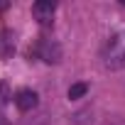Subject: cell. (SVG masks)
Segmentation results:
<instances>
[{
	"label": "cell",
	"instance_id": "5b68a950",
	"mask_svg": "<svg viewBox=\"0 0 125 125\" xmlns=\"http://www.w3.org/2000/svg\"><path fill=\"white\" fill-rule=\"evenodd\" d=\"M15 54V34L10 30H0V59H10Z\"/></svg>",
	"mask_w": 125,
	"mask_h": 125
},
{
	"label": "cell",
	"instance_id": "6da1fadb",
	"mask_svg": "<svg viewBox=\"0 0 125 125\" xmlns=\"http://www.w3.org/2000/svg\"><path fill=\"white\" fill-rule=\"evenodd\" d=\"M103 64L105 69H123L125 66V39L113 34L103 47Z\"/></svg>",
	"mask_w": 125,
	"mask_h": 125
},
{
	"label": "cell",
	"instance_id": "7a4b0ae2",
	"mask_svg": "<svg viewBox=\"0 0 125 125\" xmlns=\"http://www.w3.org/2000/svg\"><path fill=\"white\" fill-rule=\"evenodd\" d=\"M37 56L44 64H59L61 61V44L56 39H52V37H44L37 44Z\"/></svg>",
	"mask_w": 125,
	"mask_h": 125
},
{
	"label": "cell",
	"instance_id": "9c48e42d",
	"mask_svg": "<svg viewBox=\"0 0 125 125\" xmlns=\"http://www.w3.org/2000/svg\"><path fill=\"white\" fill-rule=\"evenodd\" d=\"M5 8H8V3H0V10H5Z\"/></svg>",
	"mask_w": 125,
	"mask_h": 125
},
{
	"label": "cell",
	"instance_id": "8992f818",
	"mask_svg": "<svg viewBox=\"0 0 125 125\" xmlns=\"http://www.w3.org/2000/svg\"><path fill=\"white\" fill-rule=\"evenodd\" d=\"M86 93H88V86H86V83H74V86L69 88V98H71V101H79V98H83Z\"/></svg>",
	"mask_w": 125,
	"mask_h": 125
},
{
	"label": "cell",
	"instance_id": "3957f363",
	"mask_svg": "<svg viewBox=\"0 0 125 125\" xmlns=\"http://www.w3.org/2000/svg\"><path fill=\"white\" fill-rule=\"evenodd\" d=\"M37 103H39V96H37V91H32V88H20V91L15 93V105H17V110H22V113L37 108Z\"/></svg>",
	"mask_w": 125,
	"mask_h": 125
},
{
	"label": "cell",
	"instance_id": "ba28073f",
	"mask_svg": "<svg viewBox=\"0 0 125 125\" xmlns=\"http://www.w3.org/2000/svg\"><path fill=\"white\" fill-rule=\"evenodd\" d=\"M0 125H8V118H5L3 113H0Z\"/></svg>",
	"mask_w": 125,
	"mask_h": 125
},
{
	"label": "cell",
	"instance_id": "277c9868",
	"mask_svg": "<svg viewBox=\"0 0 125 125\" xmlns=\"http://www.w3.org/2000/svg\"><path fill=\"white\" fill-rule=\"evenodd\" d=\"M32 15H34V20H37L42 27H47V25H52L54 5H52V3H47V0H39V3H34V5H32Z\"/></svg>",
	"mask_w": 125,
	"mask_h": 125
},
{
	"label": "cell",
	"instance_id": "52a82bcc",
	"mask_svg": "<svg viewBox=\"0 0 125 125\" xmlns=\"http://www.w3.org/2000/svg\"><path fill=\"white\" fill-rule=\"evenodd\" d=\"M10 86L5 83V81H0V108H5L8 103H10Z\"/></svg>",
	"mask_w": 125,
	"mask_h": 125
}]
</instances>
